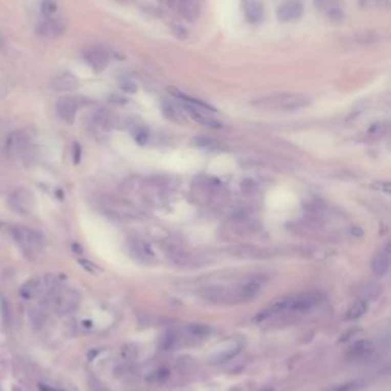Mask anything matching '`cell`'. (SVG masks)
I'll return each mask as SVG.
<instances>
[{
  "label": "cell",
  "mask_w": 391,
  "mask_h": 391,
  "mask_svg": "<svg viewBox=\"0 0 391 391\" xmlns=\"http://www.w3.org/2000/svg\"><path fill=\"white\" fill-rule=\"evenodd\" d=\"M310 104V98L304 94H278L271 97H263L254 101V105L269 110H283V112H296Z\"/></svg>",
  "instance_id": "1"
},
{
  "label": "cell",
  "mask_w": 391,
  "mask_h": 391,
  "mask_svg": "<svg viewBox=\"0 0 391 391\" xmlns=\"http://www.w3.org/2000/svg\"><path fill=\"white\" fill-rule=\"evenodd\" d=\"M12 235H14L15 242L18 243V246L28 255H34L35 252H38V249L43 245L41 235L37 231L29 229L26 226H14L12 228Z\"/></svg>",
  "instance_id": "2"
},
{
  "label": "cell",
  "mask_w": 391,
  "mask_h": 391,
  "mask_svg": "<svg viewBox=\"0 0 391 391\" xmlns=\"http://www.w3.org/2000/svg\"><path fill=\"white\" fill-rule=\"evenodd\" d=\"M101 205L113 217H119V219H133V217H138V211L130 203H127L125 200L115 199V197H104Z\"/></svg>",
  "instance_id": "3"
},
{
  "label": "cell",
  "mask_w": 391,
  "mask_h": 391,
  "mask_svg": "<svg viewBox=\"0 0 391 391\" xmlns=\"http://www.w3.org/2000/svg\"><path fill=\"white\" fill-rule=\"evenodd\" d=\"M81 105H83L81 97H63L57 101L55 112L58 118L63 119L64 122H74Z\"/></svg>",
  "instance_id": "4"
},
{
  "label": "cell",
  "mask_w": 391,
  "mask_h": 391,
  "mask_svg": "<svg viewBox=\"0 0 391 391\" xmlns=\"http://www.w3.org/2000/svg\"><path fill=\"white\" fill-rule=\"evenodd\" d=\"M324 295L321 292H309L292 296V302L289 307L291 313H306L309 310H312L315 306H318L322 301Z\"/></svg>",
  "instance_id": "5"
},
{
  "label": "cell",
  "mask_w": 391,
  "mask_h": 391,
  "mask_svg": "<svg viewBox=\"0 0 391 391\" xmlns=\"http://www.w3.org/2000/svg\"><path fill=\"white\" fill-rule=\"evenodd\" d=\"M78 86H80L78 78L72 75L71 72H58L49 80V89L55 92H61V94L74 92L78 89Z\"/></svg>",
  "instance_id": "6"
},
{
  "label": "cell",
  "mask_w": 391,
  "mask_h": 391,
  "mask_svg": "<svg viewBox=\"0 0 391 391\" xmlns=\"http://www.w3.org/2000/svg\"><path fill=\"white\" fill-rule=\"evenodd\" d=\"M262 289H263V280L262 278L255 277V278L245 280L240 286L232 289L234 291V296H235V302L254 299L258 293L262 292Z\"/></svg>",
  "instance_id": "7"
},
{
  "label": "cell",
  "mask_w": 391,
  "mask_h": 391,
  "mask_svg": "<svg viewBox=\"0 0 391 391\" xmlns=\"http://www.w3.org/2000/svg\"><path fill=\"white\" fill-rule=\"evenodd\" d=\"M291 302H292V296L278 298V299L272 301L271 304H268V307H265V309L255 316V319H257V321H265V319H269V318H274V316L288 313V312H289V307H291Z\"/></svg>",
  "instance_id": "8"
},
{
  "label": "cell",
  "mask_w": 391,
  "mask_h": 391,
  "mask_svg": "<svg viewBox=\"0 0 391 391\" xmlns=\"http://www.w3.org/2000/svg\"><path fill=\"white\" fill-rule=\"evenodd\" d=\"M112 130V116L104 110H97L91 118V132L97 138H104Z\"/></svg>",
  "instance_id": "9"
},
{
  "label": "cell",
  "mask_w": 391,
  "mask_h": 391,
  "mask_svg": "<svg viewBox=\"0 0 391 391\" xmlns=\"http://www.w3.org/2000/svg\"><path fill=\"white\" fill-rule=\"evenodd\" d=\"M78 301H80L78 293L75 292V291H72V289L61 288V289H58V291L54 292V304H55L60 310H63V312L75 309L77 304H78Z\"/></svg>",
  "instance_id": "10"
},
{
  "label": "cell",
  "mask_w": 391,
  "mask_h": 391,
  "mask_svg": "<svg viewBox=\"0 0 391 391\" xmlns=\"http://www.w3.org/2000/svg\"><path fill=\"white\" fill-rule=\"evenodd\" d=\"M231 255H234L235 258H268L271 257V251L265 249V248H258V246H251V245H238L235 248H232Z\"/></svg>",
  "instance_id": "11"
},
{
  "label": "cell",
  "mask_w": 391,
  "mask_h": 391,
  "mask_svg": "<svg viewBox=\"0 0 391 391\" xmlns=\"http://www.w3.org/2000/svg\"><path fill=\"white\" fill-rule=\"evenodd\" d=\"M9 203L18 212H31L35 205L32 193H29L26 190H17L15 193H12Z\"/></svg>",
  "instance_id": "12"
},
{
  "label": "cell",
  "mask_w": 391,
  "mask_h": 391,
  "mask_svg": "<svg viewBox=\"0 0 391 391\" xmlns=\"http://www.w3.org/2000/svg\"><path fill=\"white\" fill-rule=\"evenodd\" d=\"M84 60L88 61V64L95 71L101 72L105 69V66L108 64V55L104 49L101 48H89L84 52Z\"/></svg>",
  "instance_id": "13"
},
{
  "label": "cell",
  "mask_w": 391,
  "mask_h": 391,
  "mask_svg": "<svg viewBox=\"0 0 391 391\" xmlns=\"http://www.w3.org/2000/svg\"><path fill=\"white\" fill-rule=\"evenodd\" d=\"M63 31H64L63 21L55 18V17H46L43 21L38 23V34L43 35V37L55 38L60 34H63Z\"/></svg>",
  "instance_id": "14"
},
{
  "label": "cell",
  "mask_w": 391,
  "mask_h": 391,
  "mask_svg": "<svg viewBox=\"0 0 391 391\" xmlns=\"http://www.w3.org/2000/svg\"><path fill=\"white\" fill-rule=\"evenodd\" d=\"M372 269H373V274L376 277H384L388 269H390V246L385 245L373 258V263H372Z\"/></svg>",
  "instance_id": "15"
},
{
  "label": "cell",
  "mask_w": 391,
  "mask_h": 391,
  "mask_svg": "<svg viewBox=\"0 0 391 391\" xmlns=\"http://www.w3.org/2000/svg\"><path fill=\"white\" fill-rule=\"evenodd\" d=\"M302 12H304V5L301 2H286L280 5L277 15L281 21H291V20L299 18Z\"/></svg>",
  "instance_id": "16"
},
{
  "label": "cell",
  "mask_w": 391,
  "mask_h": 391,
  "mask_svg": "<svg viewBox=\"0 0 391 391\" xmlns=\"http://www.w3.org/2000/svg\"><path fill=\"white\" fill-rule=\"evenodd\" d=\"M242 345L235 341H229L226 345H223L220 350H217L215 353H212L211 356V364H223L229 359H232L238 352H240Z\"/></svg>",
  "instance_id": "17"
},
{
  "label": "cell",
  "mask_w": 391,
  "mask_h": 391,
  "mask_svg": "<svg viewBox=\"0 0 391 391\" xmlns=\"http://www.w3.org/2000/svg\"><path fill=\"white\" fill-rule=\"evenodd\" d=\"M170 6L178 14H181L182 17H185L188 20H194L200 14V5L196 3V2H187V0H184V2H171Z\"/></svg>",
  "instance_id": "18"
},
{
  "label": "cell",
  "mask_w": 391,
  "mask_h": 391,
  "mask_svg": "<svg viewBox=\"0 0 391 391\" xmlns=\"http://www.w3.org/2000/svg\"><path fill=\"white\" fill-rule=\"evenodd\" d=\"M375 352V345L372 341H367V339H362V341H358L355 342L349 352H347V356L350 359H365L367 356H370L372 353Z\"/></svg>",
  "instance_id": "19"
},
{
  "label": "cell",
  "mask_w": 391,
  "mask_h": 391,
  "mask_svg": "<svg viewBox=\"0 0 391 391\" xmlns=\"http://www.w3.org/2000/svg\"><path fill=\"white\" fill-rule=\"evenodd\" d=\"M245 17L249 23H258L263 18V5L260 2H245L243 3Z\"/></svg>",
  "instance_id": "20"
},
{
  "label": "cell",
  "mask_w": 391,
  "mask_h": 391,
  "mask_svg": "<svg viewBox=\"0 0 391 391\" xmlns=\"http://www.w3.org/2000/svg\"><path fill=\"white\" fill-rule=\"evenodd\" d=\"M191 144L194 145L196 148H200V150H208V151H219L222 150V144L214 139V138H209V136H197L191 141Z\"/></svg>",
  "instance_id": "21"
},
{
  "label": "cell",
  "mask_w": 391,
  "mask_h": 391,
  "mask_svg": "<svg viewBox=\"0 0 391 391\" xmlns=\"http://www.w3.org/2000/svg\"><path fill=\"white\" fill-rule=\"evenodd\" d=\"M43 288H45V281H41V280H38V278H32V280L26 281V283L21 286L20 293H21V296H25V298H34V296H37L38 293L41 292Z\"/></svg>",
  "instance_id": "22"
},
{
  "label": "cell",
  "mask_w": 391,
  "mask_h": 391,
  "mask_svg": "<svg viewBox=\"0 0 391 391\" xmlns=\"http://www.w3.org/2000/svg\"><path fill=\"white\" fill-rule=\"evenodd\" d=\"M132 246H133V254H135L138 258H141V260H144V262H150V260H153L155 254H153V251H151V248H150V245H148V243H145V242H139V240H135Z\"/></svg>",
  "instance_id": "23"
},
{
  "label": "cell",
  "mask_w": 391,
  "mask_h": 391,
  "mask_svg": "<svg viewBox=\"0 0 391 391\" xmlns=\"http://www.w3.org/2000/svg\"><path fill=\"white\" fill-rule=\"evenodd\" d=\"M367 310H368V302L364 301V299H359V301L353 302V304L349 307V310H347V313H345V318H347L349 321L359 319L361 316H364V315L367 313Z\"/></svg>",
  "instance_id": "24"
},
{
  "label": "cell",
  "mask_w": 391,
  "mask_h": 391,
  "mask_svg": "<svg viewBox=\"0 0 391 391\" xmlns=\"http://www.w3.org/2000/svg\"><path fill=\"white\" fill-rule=\"evenodd\" d=\"M321 8H324V14L330 18H341L344 15V11L338 6V5H330V3H325V5H318Z\"/></svg>",
  "instance_id": "25"
},
{
  "label": "cell",
  "mask_w": 391,
  "mask_h": 391,
  "mask_svg": "<svg viewBox=\"0 0 391 391\" xmlns=\"http://www.w3.org/2000/svg\"><path fill=\"white\" fill-rule=\"evenodd\" d=\"M385 132H387V124L378 122V124H375V125H372V127L368 128L367 136H368V138H381Z\"/></svg>",
  "instance_id": "26"
},
{
  "label": "cell",
  "mask_w": 391,
  "mask_h": 391,
  "mask_svg": "<svg viewBox=\"0 0 391 391\" xmlns=\"http://www.w3.org/2000/svg\"><path fill=\"white\" fill-rule=\"evenodd\" d=\"M41 12L46 15V17H54V14L57 12V9H58V5L57 3H52V2H45V3H41Z\"/></svg>",
  "instance_id": "27"
},
{
  "label": "cell",
  "mask_w": 391,
  "mask_h": 391,
  "mask_svg": "<svg viewBox=\"0 0 391 391\" xmlns=\"http://www.w3.org/2000/svg\"><path fill=\"white\" fill-rule=\"evenodd\" d=\"M170 376V373H168V370H159V372H155L153 375H151V378H150V381H156V382H162V381H165L167 378Z\"/></svg>",
  "instance_id": "28"
},
{
  "label": "cell",
  "mask_w": 391,
  "mask_h": 391,
  "mask_svg": "<svg viewBox=\"0 0 391 391\" xmlns=\"http://www.w3.org/2000/svg\"><path fill=\"white\" fill-rule=\"evenodd\" d=\"M190 332H191L194 336H203V335H206V333L209 332V329L205 327V325H191V327H190Z\"/></svg>",
  "instance_id": "29"
},
{
  "label": "cell",
  "mask_w": 391,
  "mask_h": 391,
  "mask_svg": "<svg viewBox=\"0 0 391 391\" xmlns=\"http://www.w3.org/2000/svg\"><path fill=\"white\" fill-rule=\"evenodd\" d=\"M356 387V384L349 382V384H342V385H336L335 388H332L330 391H353Z\"/></svg>",
  "instance_id": "30"
},
{
  "label": "cell",
  "mask_w": 391,
  "mask_h": 391,
  "mask_svg": "<svg viewBox=\"0 0 391 391\" xmlns=\"http://www.w3.org/2000/svg\"><path fill=\"white\" fill-rule=\"evenodd\" d=\"M376 184H379V185H375L376 190H384L385 193L390 191V184L388 182H376Z\"/></svg>",
  "instance_id": "31"
},
{
  "label": "cell",
  "mask_w": 391,
  "mask_h": 391,
  "mask_svg": "<svg viewBox=\"0 0 391 391\" xmlns=\"http://www.w3.org/2000/svg\"><path fill=\"white\" fill-rule=\"evenodd\" d=\"M38 388H40V391H60V390H55V388H51V387H48V385H43V384H40V385H38Z\"/></svg>",
  "instance_id": "32"
},
{
  "label": "cell",
  "mask_w": 391,
  "mask_h": 391,
  "mask_svg": "<svg viewBox=\"0 0 391 391\" xmlns=\"http://www.w3.org/2000/svg\"><path fill=\"white\" fill-rule=\"evenodd\" d=\"M265 391H271V390H265Z\"/></svg>",
  "instance_id": "33"
}]
</instances>
